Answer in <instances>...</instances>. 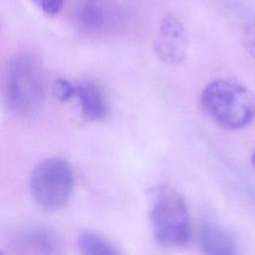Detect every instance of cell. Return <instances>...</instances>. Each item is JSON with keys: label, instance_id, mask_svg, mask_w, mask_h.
Masks as SVG:
<instances>
[{"label": "cell", "instance_id": "obj_7", "mask_svg": "<svg viewBox=\"0 0 255 255\" xmlns=\"http://www.w3.org/2000/svg\"><path fill=\"white\" fill-rule=\"evenodd\" d=\"M199 245L202 251L210 255H233L236 246L231 235L220 225L204 222L198 231Z\"/></svg>", "mask_w": 255, "mask_h": 255}, {"label": "cell", "instance_id": "obj_15", "mask_svg": "<svg viewBox=\"0 0 255 255\" xmlns=\"http://www.w3.org/2000/svg\"><path fill=\"white\" fill-rule=\"evenodd\" d=\"M91 1H93V0H91Z\"/></svg>", "mask_w": 255, "mask_h": 255}, {"label": "cell", "instance_id": "obj_3", "mask_svg": "<svg viewBox=\"0 0 255 255\" xmlns=\"http://www.w3.org/2000/svg\"><path fill=\"white\" fill-rule=\"evenodd\" d=\"M149 217L154 236L161 244L182 246L190 240L191 227L186 204L172 187L161 185L152 191Z\"/></svg>", "mask_w": 255, "mask_h": 255}, {"label": "cell", "instance_id": "obj_12", "mask_svg": "<svg viewBox=\"0 0 255 255\" xmlns=\"http://www.w3.org/2000/svg\"><path fill=\"white\" fill-rule=\"evenodd\" d=\"M244 44L248 53L255 59V16L250 20L245 29Z\"/></svg>", "mask_w": 255, "mask_h": 255}, {"label": "cell", "instance_id": "obj_6", "mask_svg": "<svg viewBox=\"0 0 255 255\" xmlns=\"http://www.w3.org/2000/svg\"><path fill=\"white\" fill-rule=\"evenodd\" d=\"M16 247L36 253H56L59 240L56 234L44 226H29L20 230L14 237Z\"/></svg>", "mask_w": 255, "mask_h": 255}, {"label": "cell", "instance_id": "obj_10", "mask_svg": "<svg viewBox=\"0 0 255 255\" xmlns=\"http://www.w3.org/2000/svg\"><path fill=\"white\" fill-rule=\"evenodd\" d=\"M78 21L88 31H99L106 25V15L100 6L85 3L78 12Z\"/></svg>", "mask_w": 255, "mask_h": 255}, {"label": "cell", "instance_id": "obj_4", "mask_svg": "<svg viewBox=\"0 0 255 255\" xmlns=\"http://www.w3.org/2000/svg\"><path fill=\"white\" fill-rule=\"evenodd\" d=\"M74 182V171L70 163L62 157H50L33 170L30 188L35 201L42 208L56 210L69 200Z\"/></svg>", "mask_w": 255, "mask_h": 255}, {"label": "cell", "instance_id": "obj_8", "mask_svg": "<svg viewBox=\"0 0 255 255\" xmlns=\"http://www.w3.org/2000/svg\"><path fill=\"white\" fill-rule=\"evenodd\" d=\"M76 95L86 119L98 121L105 118L108 112L106 98L101 88L93 82H82L76 86Z\"/></svg>", "mask_w": 255, "mask_h": 255}, {"label": "cell", "instance_id": "obj_11", "mask_svg": "<svg viewBox=\"0 0 255 255\" xmlns=\"http://www.w3.org/2000/svg\"><path fill=\"white\" fill-rule=\"evenodd\" d=\"M53 92L57 99L62 102L70 100L77 92L76 87H74L66 79H57L53 86Z\"/></svg>", "mask_w": 255, "mask_h": 255}, {"label": "cell", "instance_id": "obj_9", "mask_svg": "<svg viewBox=\"0 0 255 255\" xmlns=\"http://www.w3.org/2000/svg\"><path fill=\"white\" fill-rule=\"evenodd\" d=\"M79 246L86 255H116L117 247L102 235L94 232H83L79 236Z\"/></svg>", "mask_w": 255, "mask_h": 255}, {"label": "cell", "instance_id": "obj_5", "mask_svg": "<svg viewBox=\"0 0 255 255\" xmlns=\"http://www.w3.org/2000/svg\"><path fill=\"white\" fill-rule=\"evenodd\" d=\"M154 52L164 63L177 65L184 61L188 47L187 30L179 18L166 15L157 30Z\"/></svg>", "mask_w": 255, "mask_h": 255}, {"label": "cell", "instance_id": "obj_13", "mask_svg": "<svg viewBox=\"0 0 255 255\" xmlns=\"http://www.w3.org/2000/svg\"><path fill=\"white\" fill-rule=\"evenodd\" d=\"M42 11L49 15L57 14L63 7L65 0H32Z\"/></svg>", "mask_w": 255, "mask_h": 255}, {"label": "cell", "instance_id": "obj_14", "mask_svg": "<svg viewBox=\"0 0 255 255\" xmlns=\"http://www.w3.org/2000/svg\"><path fill=\"white\" fill-rule=\"evenodd\" d=\"M251 161H252V164L255 166V149L253 150V153H252V156H251Z\"/></svg>", "mask_w": 255, "mask_h": 255}, {"label": "cell", "instance_id": "obj_2", "mask_svg": "<svg viewBox=\"0 0 255 255\" xmlns=\"http://www.w3.org/2000/svg\"><path fill=\"white\" fill-rule=\"evenodd\" d=\"M200 102L208 117L227 129L245 128L255 118V95L228 80L210 82L203 89Z\"/></svg>", "mask_w": 255, "mask_h": 255}, {"label": "cell", "instance_id": "obj_1", "mask_svg": "<svg viewBox=\"0 0 255 255\" xmlns=\"http://www.w3.org/2000/svg\"><path fill=\"white\" fill-rule=\"evenodd\" d=\"M4 99L8 109L21 118L37 116L45 102L42 66L31 53L14 56L7 65Z\"/></svg>", "mask_w": 255, "mask_h": 255}]
</instances>
